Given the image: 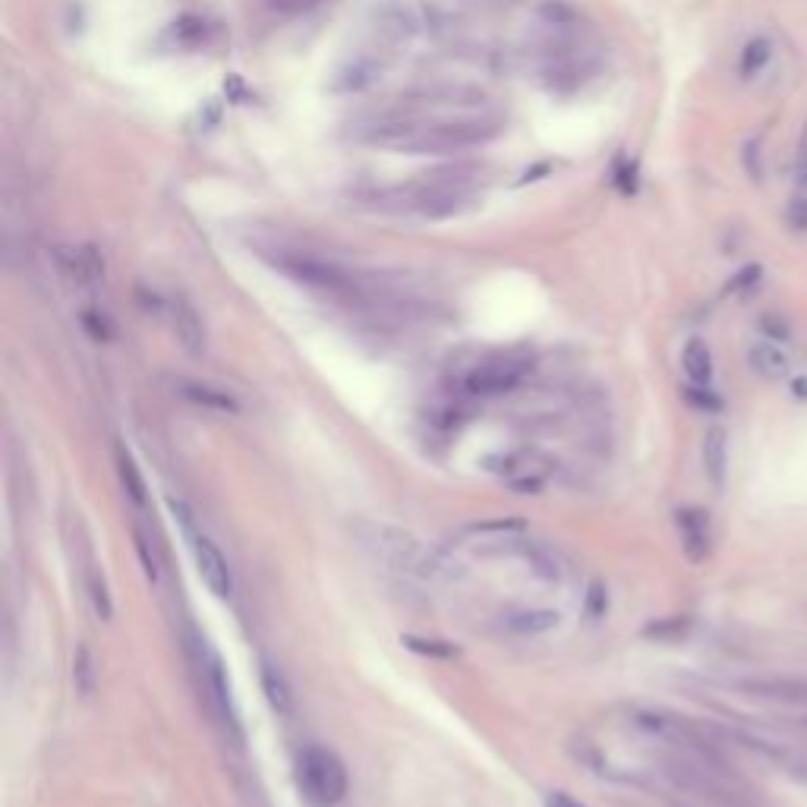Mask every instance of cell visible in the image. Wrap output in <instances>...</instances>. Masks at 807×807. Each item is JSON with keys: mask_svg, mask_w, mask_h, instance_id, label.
I'll list each match as a JSON object with an SVG mask.
<instances>
[{"mask_svg": "<svg viewBox=\"0 0 807 807\" xmlns=\"http://www.w3.org/2000/svg\"><path fill=\"white\" fill-rule=\"evenodd\" d=\"M354 536L372 558H379L382 565L395 568V571H407V574H417V577H442V581H451V577L464 574L461 565L454 562L445 549L426 546L407 530L388 527V524H372V521H357Z\"/></svg>", "mask_w": 807, "mask_h": 807, "instance_id": "1", "label": "cell"}, {"mask_svg": "<svg viewBox=\"0 0 807 807\" xmlns=\"http://www.w3.org/2000/svg\"><path fill=\"white\" fill-rule=\"evenodd\" d=\"M502 133V120L495 117H458L442 123H420L417 136L407 142L410 155H458L486 146Z\"/></svg>", "mask_w": 807, "mask_h": 807, "instance_id": "2", "label": "cell"}, {"mask_svg": "<svg viewBox=\"0 0 807 807\" xmlns=\"http://www.w3.org/2000/svg\"><path fill=\"white\" fill-rule=\"evenodd\" d=\"M300 779L306 795L322 807L338 804L347 795V770L328 748H306L300 757Z\"/></svg>", "mask_w": 807, "mask_h": 807, "instance_id": "3", "label": "cell"}, {"mask_svg": "<svg viewBox=\"0 0 807 807\" xmlns=\"http://www.w3.org/2000/svg\"><path fill=\"white\" fill-rule=\"evenodd\" d=\"M275 268L287 278H294L297 284L313 287V291H325V294H350L354 291V281H350L338 265H331L325 259L306 256V253H287L278 250V256H268Z\"/></svg>", "mask_w": 807, "mask_h": 807, "instance_id": "4", "label": "cell"}, {"mask_svg": "<svg viewBox=\"0 0 807 807\" xmlns=\"http://www.w3.org/2000/svg\"><path fill=\"white\" fill-rule=\"evenodd\" d=\"M196 653H199V666H202V675H205V688H209V697H212V707H215L218 719L224 722V732L240 744L243 729H240V716H237L234 697H231V681H227V672L221 666V659L202 637L196 640Z\"/></svg>", "mask_w": 807, "mask_h": 807, "instance_id": "5", "label": "cell"}, {"mask_svg": "<svg viewBox=\"0 0 807 807\" xmlns=\"http://www.w3.org/2000/svg\"><path fill=\"white\" fill-rule=\"evenodd\" d=\"M530 369H533L530 360H517V357L489 360L470 372V376L464 379V388L470 391V395H483V398L505 395V391H514V388L524 385Z\"/></svg>", "mask_w": 807, "mask_h": 807, "instance_id": "6", "label": "cell"}, {"mask_svg": "<svg viewBox=\"0 0 807 807\" xmlns=\"http://www.w3.org/2000/svg\"><path fill=\"white\" fill-rule=\"evenodd\" d=\"M57 268L76 287H95L105 281V256L92 243H67L54 250Z\"/></svg>", "mask_w": 807, "mask_h": 807, "instance_id": "7", "label": "cell"}, {"mask_svg": "<svg viewBox=\"0 0 807 807\" xmlns=\"http://www.w3.org/2000/svg\"><path fill=\"white\" fill-rule=\"evenodd\" d=\"M193 555H196V571L202 577V584L209 587L212 596L227 599L234 593V574L227 568V558L221 549L209 540V536H193Z\"/></svg>", "mask_w": 807, "mask_h": 807, "instance_id": "8", "label": "cell"}, {"mask_svg": "<svg viewBox=\"0 0 807 807\" xmlns=\"http://www.w3.org/2000/svg\"><path fill=\"white\" fill-rule=\"evenodd\" d=\"M738 688L757 700H773V703H785V707H804L807 710V678H789V675L744 678V681H738Z\"/></svg>", "mask_w": 807, "mask_h": 807, "instance_id": "9", "label": "cell"}, {"mask_svg": "<svg viewBox=\"0 0 807 807\" xmlns=\"http://www.w3.org/2000/svg\"><path fill=\"white\" fill-rule=\"evenodd\" d=\"M382 73H385L382 60H376L372 54H354V57L344 60L335 76H331L328 89L335 95H360V92H369L372 86H376Z\"/></svg>", "mask_w": 807, "mask_h": 807, "instance_id": "10", "label": "cell"}, {"mask_svg": "<svg viewBox=\"0 0 807 807\" xmlns=\"http://www.w3.org/2000/svg\"><path fill=\"white\" fill-rule=\"evenodd\" d=\"M171 328L174 338L180 341V347L190 357H202L205 344H209V335H205V322L199 316V309L186 300V297H174L171 300Z\"/></svg>", "mask_w": 807, "mask_h": 807, "instance_id": "11", "label": "cell"}, {"mask_svg": "<svg viewBox=\"0 0 807 807\" xmlns=\"http://www.w3.org/2000/svg\"><path fill=\"white\" fill-rule=\"evenodd\" d=\"M675 527L681 536V549L694 565L707 562L710 555V517L700 508H681L675 514Z\"/></svg>", "mask_w": 807, "mask_h": 807, "instance_id": "12", "label": "cell"}, {"mask_svg": "<svg viewBox=\"0 0 807 807\" xmlns=\"http://www.w3.org/2000/svg\"><path fill=\"white\" fill-rule=\"evenodd\" d=\"M209 38H212L209 19H202L196 13H183L161 32V45L168 51H199L209 45Z\"/></svg>", "mask_w": 807, "mask_h": 807, "instance_id": "13", "label": "cell"}, {"mask_svg": "<svg viewBox=\"0 0 807 807\" xmlns=\"http://www.w3.org/2000/svg\"><path fill=\"white\" fill-rule=\"evenodd\" d=\"M703 473L707 480L722 489L726 486V473H729V436L722 426H710L707 436H703Z\"/></svg>", "mask_w": 807, "mask_h": 807, "instance_id": "14", "label": "cell"}, {"mask_svg": "<svg viewBox=\"0 0 807 807\" xmlns=\"http://www.w3.org/2000/svg\"><path fill=\"white\" fill-rule=\"evenodd\" d=\"M177 395L183 401H190L202 410H215V413H240V404L234 401V395H227V391L215 388V385H205V382H190V379H180L177 382Z\"/></svg>", "mask_w": 807, "mask_h": 807, "instance_id": "15", "label": "cell"}, {"mask_svg": "<svg viewBox=\"0 0 807 807\" xmlns=\"http://www.w3.org/2000/svg\"><path fill=\"white\" fill-rule=\"evenodd\" d=\"M262 691H265V700L268 707H272L281 719H287L294 713V694H291V685H287V678L272 666V662H262Z\"/></svg>", "mask_w": 807, "mask_h": 807, "instance_id": "16", "label": "cell"}, {"mask_svg": "<svg viewBox=\"0 0 807 807\" xmlns=\"http://www.w3.org/2000/svg\"><path fill=\"white\" fill-rule=\"evenodd\" d=\"M681 366H685L688 382H694V385H710V382H713V354H710L707 341L691 338V341L685 344V350H681Z\"/></svg>", "mask_w": 807, "mask_h": 807, "instance_id": "17", "label": "cell"}, {"mask_svg": "<svg viewBox=\"0 0 807 807\" xmlns=\"http://www.w3.org/2000/svg\"><path fill=\"white\" fill-rule=\"evenodd\" d=\"M114 458H117V477H120L123 489H127L130 502L136 508H146L149 505V489H146V480H142V473H139V467L133 461V454L123 448V445H117Z\"/></svg>", "mask_w": 807, "mask_h": 807, "instance_id": "18", "label": "cell"}, {"mask_svg": "<svg viewBox=\"0 0 807 807\" xmlns=\"http://www.w3.org/2000/svg\"><path fill=\"white\" fill-rule=\"evenodd\" d=\"M748 363H751V369L757 372L760 379H770V382L782 379L785 372H789V360H785L782 350L776 344H770V341L754 344L748 350Z\"/></svg>", "mask_w": 807, "mask_h": 807, "instance_id": "19", "label": "cell"}, {"mask_svg": "<svg viewBox=\"0 0 807 807\" xmlns=\"http://www.w3.org/2000/svg\"><path fill=\"white\" fill-rule=\"evenodd\" d=\"M773 60V41L767 35H757L751 38L748 45L741 48V57H738V76L741 79H754L763 67H767Z\"/></svg>", "mask_w": 807, "mask_h": 807, "instance_id": "20", "label": "cell"}, {"mask_svg": "<svg viewBox=\"0 0 807 807\" xmlns=\"http://www.w3.org/2000/svg\"><path fill=\"white\" fill-rule=\"evenodd\" d=\"M73 685L79 697H92L98 685V672H95V656L89 644H76L73 653Z\"/></svg>", "mask_w": 807, "mask_h": 807, "instance_id": "21", "label": "cell"}, {"mask_svg": "<svg viewBox=\"0 0 807 807\" xmlns=\"http://www.w3.org/2000/svg\"><path fill=\"white\" fill-rule=\"evenodd\" d=\"M558 622H562V615L552 609H530V612L508 615V628L517 634H543V631L558 628Z\"/></svg>", "mask_w": 807, "mask_h": 807, "instance_id": "22", "label": "cell"}, {"mask_svg": "<svg viewBox=\"0 0 807 807\" xmlns=\"http://www.w3.org/2000/svg\"><path fill=\"white\" fill-rule=\"evenodd\" d=\"M401 644L413 653H420V656H432V659H454L461 650L448 644V640H436V637H413V634H404L401 637Z\"/></svg>", "mask_w": 807, "mask_h": 807, "instance_id": "23", "label": "cell"}, {"mask_svg": "<svg viewBox=\"0 0 807 807\" xmlns=\"http://www.w3.org/2000/svg\"><path fill=\"white\" fill-rule=\"evenodd\" d=\"M86 590H89V599H92V606L95 612L105 618V622H111V615H114V603H111V593H108V581H105V574H101L98 568L89 571L86 577Z\"/></svg>", "mask_w": 807, "mask_h": 807, "instance_id": "24", "label": "cell"}, {"mask_svg": "<svg viewBox=\"0 0 807 807\" xmlns=\"http://www.w3.org/2000/svg\"><path fill=\"white\" fill-rule=\"evenodd\" d=\"M521 552L527 555V562L533 565V571L540 577H546V581H562V565H558V558L552 552H546L540 543H530Z\"/></svg>", "mask_w": 807, "mask_h": 807, "instance_id": "25", "label": "cell"}, {"mask_svg": "<svg viewBox=\"0 0 807 807\" xmlns=\"http://www.w3.org/2000/svg\"><path fill=\"white\" fill-rule=\"evenodd\" d=\"M691 631V618L688 615H672V618H659V622L644 628V637L650 640H681Z\"/></svg>", "mask_w": 807, "mask_h": 807, "instance_id": "26", "label": "cell"}, {"mask_svg": "<svg viewBox=\"0 0 807 807\" xmlns=\"http://www.w3.org/2000/svg\"><path fill=\"white\" fill-rule=\"evenodd\" d=\"M536 16H540L546 26H558V29L577 23V10L568 0H543V4L536 7Z\"/></svg>", "mask_w": 807, "mask_h": 807, "instance_id": "27", "label": "cell"}, {"mask_svg": "<svg viewBox=\"0 0 807 807\" xmlns=\"http://www.w3.org/2000/svg\"><path fill=\"white\" fill-rule=\"evenodd\" d=\"M79 322H82V328H86V335L95 338V341H111L114 338V322L108 319V313H101V309H82Z\"/></svg>", "mask_w": 807, "mask_h": 807, "instance_id": "28", "label": "cell"}, {"mask_svg": "<svg viewBox=\"0 0 807 807\" xmlns=\"http://www.w3.org/2000/svg\"><path fill=\"white\" fill-rule=\"evenodd\" d=\"M681 398H685L691 407H697V410H722V398L716 395V391L710 388V385H685L681 388Z\"/></svg>", "mask_w": 807, "mask_h": 807, "instance_id": "29", "label": "cell"}, {"mask_svg": "<svg viewBox=\"0 0 807 807\" xmlns=\"http://www.w3.org/2000/svg\"><path fill=\"white\" fill-rule=\"evenodd\" d=\"M133 543H136V552H139L142 568H146V577L155 584V581H158V574H161V562H158V555H155V549H152V540L136 527V530H133Z\"/></svg>", "mask_w": 807, "mask_h": 807, "instance_id": "30", "label": "cell"}, {"mask_svg": "<svg viewBox=\"0 0 807 807\" xmlns=\"http://www.w3.org/2000/svg\"><path fill=\"white\" fill-rule=\"evenodd\" d=\"M606 612H609V590H606V584L593 581L587 587V596H584V615L590 618V622H599Z\"/></svg>", "mask_w": 807, "mask_h": 807, "instance_id": "31", "label": "cell"}, {"mask_svg": "<svg viewBox=\"0 0 807 807\" xmlns=\"http://www.w3.org/2000/svg\"><path fill=\"white\" fill-rule=\"evenodd\" d=\"M795 183L807 190V123H804V133H801V142H798V155H795Z\"/></svg>", "mask_w": 807, "mask_h": 807, "instance_id": "32", "label": "cell"}, {"mask_svg": "<svg viewBox=\"0 0 807 807\" xmlns=\"http://www.w3.org/2000/svg\"><path fill=\"white\" fill-rule=\"evenodd\" d=\"M322 0H268V7L281 10V13H300V10H313Z\"/></svg>", "mask_w": 807, "mask_h": 807, "instance_id": "33", "label": "cell"}, {"mask_svg": "<svg viewBox=\"0 0 807 807\" xmlns=\"http://www.w3.org/2000/svg\"><path fill=\"white\" fill-rule=\"evenodd\" d=\"M789 224H792V231H807V199H792Z\"/></svg>", "mask_w": 807, "mask_h": 807, "instance_id": "34", "label": "cell"}, {"mask_svg": "<svg viewBox=\"0 0 807 807\" xmlns=\"http://www.w3.org/2000/svg\"><path fill=\"white\" fill-rule=\"evenodd\" d=\"M760 325H763V331H767V335H770V341H785V338H789V325H785L779 316H763Z\"/></svg>", "mask_w": 807, "mask_h": 807, "instance_id": "35", "label": "cell"}, {"mask_svg": "<svg viewBox=\"0 0 807 807\" xmlns=\"http://www.w3.org/2000/svg\"><path fill=\"white\" fill-rule=\"evenodd\" d=\"M760 281V268L757 265H748L744 272L735 275V281L729 284V291H748V287H754Z\"/></svg>", "mask_w": 807, "mask_h": 807, "instance_id": "36", "label": "cell"}, {"mask_svg": "<svg viewBox=\"0 0 807 807\" xmlns=\"http://www.w3.org/2000/svg\"><path fill=\"white\" fill-rule=\"evenodd\" d=\"M543 807H587V804H581V801H577L574 795H568V792H546L543 795Z\"/></svg>", "mask_w": 807, "mask_h": 807, "instance_id": "37", "label": "cell"}, {"mask_svg": "<svg viewBox=\"0 0 807 807\" xmlns=\"http://www.w3.org/2000/svg\"><path fill=\"white\" fill-rule=\"evenodd\" d=\"M792 388H798V395H801V398H807V379H795V382H792Z\"/></svg>", "mask_w": 807, "mask_h": 807, "instance_id": "38", "label": "cell"}]
</instances>
